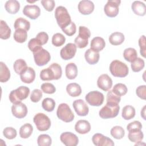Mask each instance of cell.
<instances>
[{
    "label": "cell",
    "instance_id": "836d02e7",
    "mask_svg": "<svg viewBox=\"0 0 146 146\" xmlns=\"http://www.w3.org/2000/svg\"><path fill=\"white\" fill-rule=\"evenodd\" d=\"M33 131V126L29 123H26L21 127L19 129V135L23 139H27L31 135Z\"/></svg>",
    "mask_w": 146,
    "mask_h": 146
},
{
    "label": "cell",
    "instance_id": "6f0895ef",
    "mask_svg": "<svg viewBox=\"0 0 146 146\" xmlns=\"http://www.w3.org/2000/svg\"><path fill=\"white\" fill-rule=\"evenodd\" d=\"M141 117L144 119L145 120V106L143 107V109L141 110Z\"/></svg>",
    "mask_w": 146,
    "mask_h": 146
},
{
    "label": "cell",
    "instance_id": "7a4b0ae2",
    "mask_svg": "<svg viewBox=\"0 0 146 146\" xmlns=\"http://www.w3.org/2000/svg\"><path fill=\"white\" fill-rule=\"evenodd\" d=\"M110 71L115 77L124 78L128 74L129 68L124 63L118 60H114L110 65Z\"/></svg>",
    "mask_w": 146,
    "mask_h": 146
},
{
    "label": "cell",
    "instance_id": "f5cc1de1",
    "mask_svg": "<svg viewBox=\"0 0 146 146\" xmlns=\"http://www.w3.org/2000/svg\"><path fill=\"white\" fill-rule=\"evenodd\" d=\"M142 124L139 121H133L129 123L127 126V129L129 131L133 130H141Z\"/></svg>",
    "mask_w": 146,
    "mask_h": 146
},
{
    "label": "cell",
    "instance_id": "e0dca14e",
    "mask_svg": "<svg viewBox=\"0 0 146 146\" xmlns=\"http://www.w3.org/2000/svg\"><path fill=\"white\" fill-rule=\"evenodd\" d=\"M97 86L101 90L108 91L112 86V80L107 74H102L98 79Z\"/></svg>",
    "mask_w": 146,
    "mask_h": 146
},
{
    "label": "cell",
    "instance_id": "8d00e7d4",
    "mask_svg": "<svg viewBox=\"0 0 146 146\" xmlns=\"http://www.w3.org/2000/svg\"><path fill=\"white\" fill-rule=\"evenodd\" d=\"M110 133L111 136L116 139H121L125 135V131L121 126L116 125L112 127L111 129Z\"/></svg>",
    "mask_w": 146,
    "mask_h": 146
},
{
    "label": "cell",
    "instance_id": "603a6c76",
    "mask_svg": "<svg viewBox=\"0 0 146 146\" xmlns=\"http://www.w3.org/2000/svg\"><path fill=\"white\" fill-rule=\"evenodd\" d=\"M131 8L133 12L137 15L144 16L146 13L145 5L141 1H134L131 5Z\"/></svg>",
    "mask_w": 146,
    "mask_h": 146
},
{
    "label": "cell",
    "instance_id": "1f68e13d",
    "mask_svg": "<svg viewBox=\"0 0 146 146\" xmlns=\"http://www.w3.org/2000/svg\"><path fill=\"white\" fill-rule=\"evenodd\" d=\"M123 56L125 60L132 63L137 58V53L135 48L129 47L124 50Z\"/></svg>",
    "mask_w": 146,
    "mask_h": 146
},
{
    "label": "cell",
    "instance_id": "8fae6325",
    "mask_svg": "<svg viewBox=\"0 0 146 146\" xmlns=\"http://www.w3.org/2000/svg\"><path fill=\"white\" fill-rule=\"evenodd\" d=\"M76 52V46L74 43H68L63 47L60 52L61 58L64 60H69L73 58Z\"/></svg>",
    "mask_w": 146,
    "mask_h": 146
},
{
    "label": "cell",
    "instance_id": "ffe728a7",
    "mask_svg": "<svg viewBox=\"0 0 146 146\" xmlns=\"http://www.w3.org/2000/svg\"><path fill=\"white\" fill-rule=\"evenodd\" d=\"M75 129L80 134H86L90 131L91 125L86 120H79L75 124Z\"/></svg>",
    "mask_w": 146,
    "mask_h": 146
},
{
    "label": "cell",
    "instance_id": "4fadbf2b",
    "mask_svg": "<svg viewBox=\"0 0 146 146\" xmlns=\"http://www.w3.org/2000/svg\"><path fill=\"white\" fill-rule=\"evenodd\" d=\"M92 141L96 146H113V141L109 137L104 136L101 133H95L92 137Z\"/></svg>",
    "mask_w": 146,
    "mask_h": 146
},
{
    "label": "cell",
    "instance_id": "7c38bea8",
    "mask_svg": "<svg viewBox=\"0 0 146 146\" xmlns=\"http://www.w3.org/2000/svg\"><path fill=\"white\" fill-rule=\"evenodd\" d=\"M60 141L66 146H76L79 143L78 136L70 132H65L60 136Z\"/></svg>",
    "mask_w": 146,
    "mask_h": 146
},
{
    "label": "cell",
    "instance_id": "ba28073f",
    "mask_svg": "<svg viewBox=\"0 0 146 146\" xmlns=\"http://www.w3.org/2000/svg\"><path fill=\"white\" fill-rule=\"evenodd\" d=\"M33 55L35 63L38 66H43L46 64L51 59L49 52L43 48L42 47L33 52Z\"/></svg>",
    "mask_w": 146,
    "mask_h": 146
},
{
    "label": "cell",
    "instance_id": "484cf974",
    "mask_svg": "<svg viewBox=\"0 0 146 146\" xmlns=\"http://www.w3.org/2000/svg\"><path fill=\"white\" fill-rule=\"evenodd\" d=\"M124 35L120 32H114L109 36L110 43L114 46L120 45L124 41Z\"/></svg>",
    "mask_w": 146,
    "mask_h": 146
},
{
    "label": "cell",
    "instance_id": "d4e9b609",
    "mask_svg": "<svg viewBox=\"0 0 146 146\" xmlns=\"http://www.w3.org/2000/svg\"><path fill=\"white\" fill-rule=\"evenodd\" d=\"M5 8L9 13L14 14L19 10L20 4L16 0H9L5 3Z\"/></svg>",
    "mask_w": 146,
    "mask_h": 146
},
{
    "label": "cell",
    "instance_id": "8992f818",
    "mask_svg": "<svg viewBox=\"0 0 146 146\" xmlns=\"http://www.w3.org/2000/svg\"><path fill=\"white\" fill-rule=\"evenodd\" d=\"M56 115L59 119L66 123L71 122L74 119V114L69 106L66 103H61L59 105Z\"/></svg>",
    "mask_w": 146,
    "mask_h": 146
},
{
    "label": "cell",
    "instance_id": "ac0fdd59",
    "mask_svg": "<svg viewBox=\"0 0 146 146\" xmlns=\"http://www.w3.org/2000/svg\"><path fill=\"white\" fill-rule=\"evenodd\" d=\"M78 10L83 15H88L93 12L94 10V3L89 0H83L78 4Z\"/></svg>",
    "mask_w": 146,
    "mask_h": 146
},
{
    "label": "cell",
    "instance_id": "30bf717a",
    "mask_svg": "<svg viewBox=\"0 0 146 146\" xmlns=\"http://www.w3.org/2000/svg\"><path fill=\"white\" fill-rule=\"evenodd\" d=\"M120 3L121 1L120 0L108 1L104 7V11L106 15L111 18L117 16L119 13V6Z\"/></svg>",
    "mask_w": 146,
    "mask_h": 146
},
{
    "label": "cell",
    "instance_id": "681fc988",
    "mask_svg": "<svg viewBox=\"0 0 146 146\" xmlns=\"http://www.w3.org/2000/svg\"><path fill=\"white\" fill-rule=\"evenodd\" d=\"M62 31L68 36H72L75 34L76 31V25L74 22H71L67 27L62 29Z\"/></svg>",
    "mask_w": 146,
    "mask_h": 146
},
{
    "label": "cell",
    "instance_id": "cb8c5ba5",
    "mask_svg": "<svg viewBox=\"0 0 146 146\" xmlns=\"http://www.w3.org/2000/svg\"><path fill=\"white\" fill-rule=\"evenodd\" d=\"M66 91L70 96L72 97H76L81 94L82 89L80 85L78 83H72L67 86Z\"/></svg>",
    "mask_w": 146,
    "mask_h": 146
},
{
    "label": "cell",
    "instance_id": "7dc6e473",
    "mask_svg": "<svg viewBox=\"0 0 146 146\" xmlns=\"http://www.w3.org/2000/svg\"><path fill=\"white\" fill-rule=\"evenodd\" d=\"M107 102L108 103H113L119 104L121 100L120 96H119L115 94L112 90H110L107 94Z\"/></svg>",
    "mask_w": 146,
    "mask_h": 146
},
{
    "label": "cell",
    "instance_id": "f907efd6",
    "mask_svg": "<svg viewBox=\"0 0 146 146\" xmlns=\"http://www.w3.org/2000/svg\"><path fill=\"white\" fill-rule=\"evenodd\" d=\"M42 97V92L39 89L34 90L30 95V99L34 103L38 102Z\"/></svg>",
    "mask_w": 146,
    "mask_h": 146
},
{
    "label": "cell",
    "instance_id": "ab89813d",
    "mask_svg": "<svg viewBox=\"0 0 146 146\" xmlns=\"http://www.w3.org/2000/svg\"><path fill=\"white\" fill-rule=\"evenodd\" d=\"M145 66V62L143 59L140 58H137L133 62L131 63V66L133 72H139L143 70Z\"/></svg>",
    "mask_w": 146,
    "mask_h": 146
},
{
    "label": "cell",
    "instance_id": "6da1fadb",
    "mask_svg": "<svg viewBox=\"0 0 146 146\" xmlns=\"http://www.w3.org/2000/svg\"><path fill=\"white\" fill-rule=\"evenodd\" d=\"M55 17L57 23L61 29L68 26L72 22L67 9L62 6H59L56 8Z\"/></svg>",
    "mask_w": 146,
    "mask_h": 146
},
{
    "label": "cell",
    "instance_id": "83f0119b",
    "mask_svg": "<svg viewBox=\"0 0 146 146\" xmlns=\"http://www.w3.org/2000/svg\"><path fill=\"white\" fill-rule=\"evenodd\" d=\"M10 78V72L7 66L2 62H0V82H6Z\"/></svg>",
    "mask_w": 146,
    "mask_h": 146
},
{
    "label": "cell",
    "instance_id": "d6a6232c",
    "mask_svg": "<svg viewBox=\"0 0 146 146\" xmlns=\"http://www.w3.org/2000/svg\"><path fill=\"white\" fill-rule=\"evenodd\" d=\"M121 116L125 120H130L135 116V109L132 106L127 105L124 106L122 110Z\"/></svg>",
    "mask_w": 146,
    "mask_h": 146
},
{
    "label": "cell",
    "instance_id": "74e56055",
    "mask_svg": "<svg viewBox=\"0 0 146 146\" xmlns=\"http://www.w3.org/2000/svg\"><path fill=\"white\" fill-rule=\"evenodd\" d=\"M112 91L115 94L121 97L127 94L128 89L127 86L124 84L119 83L114 86Z\"/></svg>",
    "mask_w": 146,
    "mask_h": 146
},
{
    "label": "cell",
    "instance_id": "816d5d0a",
    "mask_svg": "<svg viewBox=\"0 0 146 146\" xmlns=\"http://www.w3.org/2000/svg\"><path fill=\"white\" fill-rule=\"evenodd\" d=\"M40 2L43 7L48 11H52L55 7V3L53 0H42Z\"/></svg>",
    "mask_w": 146,
    "mask_h": 146
},
{
    "label": "cell",
    "instance_id": "52a82bcc",
    "mask_svg": "<svg viewBox=\"0 0 146 146\" xmlns=\"http://www.w3.org/2000/svg\"><path fill=\"white\" fill-rule=\"evenodd\" d=\"M33 121L37 129L40 131H46L51 126V120L49 117L43 113H36L34 118Z\"/></svg>",
    "mask_w": 146,
    "mask_h": 146
},
{
    "label": "cell",
    "instance_id": "11a10c76",
    "mask_svg": "<svg viewBox=\"0 0 146 146\" xmlns=\"http://www.w3.org/2000/svg\"><path fill=\"white\" fill-rule=\"evenodd\" d=\"M36 38L42 46L47 42L48 40V35L45 32H40L36 35Z\"/></svg>",
    "mask_w": 146,
    "mask_h": 146
},
{
    "label": "cell",
    "instance_id": "9c48e42d",
    "mask_svg": "<svg viewBox=\"0 0 146 146\" xmlns=\"http://www.w3.org/2000/svg\"><path fill=\"white\" fill-rule=\"evenodd\" d=\"M87 102L92 106H100L104 102L103 94L98 91H93L88 92L85 97Z\"/></svg>",
    "mask_w": 146,
    "mask_h": 146
},
{
    "label": "cell",
    "instance_id": "44dd1931",
    "mask_svg": "<svg viewBox=\"0 0 146 146\" xmlns=\"http://www.w3.org/2000/svg\"><path fill=\"white\" fill-rule=\"evenodd\" d=\"M84 57L86 60L88 64H95L99 62L100 55L99 52L95 51L91 48H89L85 52Z\"/></svg>",
    "mask_w": 146,
    "mask_h": 146
},
{
    "label": "cell",
    "instance_id": "bcb514c9",
    "mask_svg": "<svg viewBox=\"0 0 146 146\" xmlns=\"http://www.w3.org/2000/svg\"><path fill=\"white\" fill-rule=\"evenodd\" d=\"M41 90L42 91L48 94H54L56 91V88L52 84L50 83H44L41 85Z\"/></svg>",
    "mask_w": 146,
    "mask_h": 146
},
{
    "label": "cell",
    "instance_id": "d6986e66",
    "mask_svg": "<svg viewBox=\"0 0 146 146\" xmlns=\"http://www.w3.org/2000/svg\"><path fill=\"white\" fill-rule=\"evenodd\" d=\"M21 80L25 83L30 84L34 82L35 78V72L34 70L30 67H27L20 74Z\"/></svg>",
    "mask_w": 146,
    "mask_h": 146
},
{
    "label": "cell",
    "instance_id": "4dcf8cb0",
    "mask_svg": "<svg viewBox=\"0 0 146 146\" xmlns=\"http://www.w3.org/2000/svg\"><path fill=\"white\" fill-rule=\"evenodd\" d=\"M14 27L15 30L21 29L28 31L30 28V23L23 18H18L14 22Z\"/></svg>",
    "mask_w": 146,
    "mask_h": 146
},
{
    "label": "cell",
    "instance_id": "e575fe53",
    "mask_svg": "<svg viewBox=\"0 0 146 146\" xmlns=\"http://www.w3.org/2000/svg\"><path fill=\"white\" fill-rule=\"evenodd\" d=\"M14 40L18 43H23L25 42L27 38V31L23 29H17L15 30L14 33Z\"/></svg>",
    "mask_w": 146,
    "mask_h": 146
},
{
    "label": "cell",
    "instance_id": "b9f144b4",
    "mask_svg": "<svg viewBox=\"0 0 146 146\" xmlns=\"http://www.w3.org/2000/svg\"><path fill=\"white\" fill-rule=\"evenodd\" d=\"M37 143L39 146H50L52 143V139L49 135L42 134L38 136Z\"/></svg>",
    "mask_w": 146,
    "mask_h": 146
},
{
    "label": "cell",
    "instance_id": "2e32d148",
    "mask_svg": "<svg viewBox=\"0 0 146 146\" xmlns=\"http://www.w3.org/2000/svg\"><path fill=\"white\" fill-rule=\"evenodd\" d=\"M23 13L29 18L35 19L39 17L40 9L37 5H26L23 9Z\"/></svg>",
    "mask_w": 146,
    "mask_h": 146
},
{
    "label": "cell",
    "instance_id": "f6af8a7d",
    "mask_svg": "<svg viewBox=\"0 0 146 146\" xmlns=\"http://www.w3.org/2000/svg\"><path fill=\"white\" fill-rule=\"evenodd\" d=\"M3 136L7 139H13L17 135V131L13 127H6L3 131Z\"/></svg>",
    "mask_w": 146,
    "mask_h": 146
},
{
    "label": "cell",
    "instance_id": "7bdbcfd3",
    "mask_svg": "<svg viewBox=\"0 0 146 146\" xmlns=\"http://www.w3.org/2000/svg\"><path fill=\"white\" fill-rule=\"evenodd\" d=\"M66 41L64 36L61 33H56L53 35L52 37V43L56 47H60L62 46Z\"/></svg>",
    "mask_w": 146,
    "mask_h": 146
},
{
    "label": "cell",
    "instance_id": "ee69618b",
    "mask_svg": "<svg viewBox=\"0 0 146 146\" xmlns=\"http://www.w3.org/2000/svg\"><path fill=\"white\" fill-rule=\"evenodd\" d=\"M49 67L52 70L54 75V80H58L60 79L62 76V70L61 66L56 63H54L51 64Z\"/></svg>",
    "mask_w": 146,
    "mask_h": 146
},
{
    "label": "cell",
    "instance_id": "d590c367",
    "mask_svg": "<svg viewBox=\"0 0 146 146\" xmlns=\"http://www.w3.org/2000/svg\"><path fill=\"white\" fill-rule=\"evenodd\" d=\"M27 67L26 62L22 59H19L15 61L13 64V68L17 74H21Z\"/></svg>",
    "mask_w": 146,
    "mask_h": 146
},
{
    "label": "cell",
    "instance_id": "7402d4cb",
    "mask_svg": "<svg viewBox=\"0 0 146 146\" xmlns=\"http://www.w3.org/2000/svg\"><path fill=\"white\" fill-rule=\"evenodd\" d=\"M105 46L106 43L104 39L100 36H96L91 40L90 48L99 52L105 47Z\"/></svg>",
    "mask_w": 146,
    "mask_h": 146
},
{
    "label": "cell",
    "instance_id": "5bb4252c",
    "mask_svg": "<svg viewBox=\"0 0 146 146\" xmlns=\"http://www.w3.org/2000/svg\"><path fill=\"white\" fill-rule=\"evenodd\" d=\"M13 115L17 118L21 119L25 117L27 114V108L26 106L21 102L13 104L11 107Z\"/></svg>",
    "mask_w": 146,
    "mask_h": 146
},
{
    "label": "cell",
    "instance_id": "f1b7e54d",
    "mask_svg": "<svg viewBox=\"0 0 146 146\" xmlns=\"http://www.w3.org/2000/svg\"><path fill=\"white\" fill-rule=\"evenodd\" d=\"M144 135L141 130H133L129 131L128 137L129 140L133 143L141 142L143 139Z\"/></svg>",
    "mask_w": 146,
    "mask_h": 146
},
{
    "label": "cell",
    "instance_id": "9a60e30c",
    "mask_svg": "<svg viewBox=\"0 0 146 146\" xmlns=\"http://www.w3.org/2000/svg\"><path fill=\"white\" fill-rule=\"evenodd\" d=\"M72 106L78 115L80 116H85L88 113V107L83 100L78 99L75 100L73 102Z\"/></svg>",
    "mask_w": 146,
    "mask_h": 146
},
{
    "label": "cell",
    "instance_id": "9f6ffc18",
    "mask_svg": "<svg viewBox=\"0 0 146 146\" xmlns=\"http://www.w3.org/2000/svg\"><path fill=\"white\" fill-rule=\"evenodd\" d=\"M136 95L141 99L145 100L146 99V86L142 85L139 86L136 90Z\"/></svg>",
    "mask_w": 146,
    "mask_h": 146
},
{
    "label": "cell",
    "instance_id": "c3c4849f",
    "mask_svg": "<svg viewBox=\"0 0 146 146\" xmlns=\"http://www.w3.org/2000/svg\"><path fill=\"white\" fill-rule=\"evenodd\" d=\"M28 47L31 51L33 52L42 47V45L39 43V42L36 39V38H32L30 40L28 43Z\"/></svg>",
    "mask_w": 146,
    "mask_h": 146
},
{
    "label": "cell",
    "instance_id": "60d3db41",
    "mask_svg": "<svg viewBox=\"0 0 146 146\" xmlns=\"http://www.w3.org/2000/svg\"><path fill=\"white\" fill-rule=\"evenodd\" d=\"M40 78L43 81L54 80V75L52 70L48 67L42 70L40 72Z\"/></svg>",
    "mask_w": 146,
    "mask_h": 146
},
{
    "label": "cell",
    "instance_id": "f35d334b",
    "mask_svg": "<svg viewBox=\"0 0 146 146\" xmlns=\"http://www.w3.org/2000/svg\"><path fill=\"white\" fill-rule=\"evenodd\" d=\"M42 106L45 111L47 112H52L55 108V102L52 98H46L42 101Z\"/></svg>",
    "mask_w": 146,
    "mask_h": 146
},
{
    "label": "cell",
    "instance_id": "f546056e",
    "mask_svg": "<svg viewBox=\"0 0 146 146\" xmlns=\"http://www.w3.org/2000/svg\"><path fill=\"white\" fill-rule=\"evenodd\" d=\"M11 35V29L6 22L1 20L0 22V38L2 39H7Z\"/></svg>",
    "mask_w": 146,
    "mask_h": 146
},
{
    "label": "cell",
    "instance_id": "db71d44e",
    "mask_svg": "<svg viewBox=\"0 0 146 146\" xmlns=\"http://www.w3.org/2000/svg\"><path fill=\"white\" fill-rule=\"evenodd\" d=\"M139 45L140 48V54L144 58H145V35H142L140 37L139 39Z\"/></svg>",
    "mask_w": 146,
    "mask_h": 146
},
{
    "label": "cell",
    "instance_id": "5b68a950",
    "mask_svg": "<svg viewBox=\"0 0 146 146\" xmlns=\"http://www.w3.org/2000/svg\"><path fill=\"white\" fill-rule=\"evenodd\" d=\"M30 94V89L26 86H20L16 90L10 92L9 95V99L13 103L21 102L23 99H26Z\"/></svg>",
    "mask_w": 146,
    "mask_h": 146
},
{
    "label": "cell",
    "instance_id": "277c9868",
    "mask_svg": "<svg viewBox=\"0 0 146 146\" xmlns=\"http://www.w3.org/2000/svg\"><path fill=\"white\" fill-rule=\"evenodd\" d=\"M91 36L90 30L85 26H79V34L74 40L76 47L83 48L86 47L88 43V38Z\"/></svg>",
    "mask_w": 146,
    "mask_h": 146
},
{
    "label": "cell",
    "instance_id": "3957f363",
    "mask_svg": "<svg viewBox=\"0 0 146 146\" xmlns=\"http://www.w3.org/2000/svg\"><path fill=\"white\" fill-rule=\"evenodd\" d=\"M119 110V104L107 102L106 104L99 111V114L100 117L104 119L113 118L117 116Z\"/></svg>",
    "mask_w": 146,
    "mask_h": 146
},
{
    "label": "cell",
    "instance_id": "4316f807",
    "mask_svg": "<svg viewBox=\"0 0 146 146\" xmlns=\"http://www.w3.org/2000/svg\"><path fill=\"white\" fill-rule=\"evenodd\" d=\"M66 75L68 79H74L78 75V68L74 63H70L66 66Z\"/></svg>",
    "mask_w": 146,
    "mask_h": 146
}]
</instances>
